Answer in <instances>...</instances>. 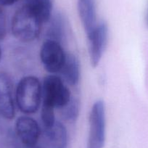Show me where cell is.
<instances>
[{
	"instance_id": "cell-1",
	"label": "cell",
	"mask_w": 148,
	"mask_h": 148,
	"mask_svg": "<svg viewBox=\"0 0 148 148\" xmlns=\"http://www.w3.org/2000/svg\"><path fill=\"white\" fill-rule=\"evenodd\" d=\"M42 100V84L34 76L21 79L15 91V101L18 109L25 115L35 113Z\"/></svg>"
},
{
	"instance_id": "cell-2",
	"label": "cell",
	"mask_w": 148,
	"mask_h": 148,
	"mask_svg": "<svg viewBox=\"0 0 148 148\" xmlns=\"http://www.w3.org/2000/svg\"><path fill=\"white\" fill-rule=\"evenodd\" d=\"M42 23L39 17L26 5H23L14 14L11 30L17 39L23 42H30L39 37Z\"/></svg>"
},
{
	"instance_id": "cell-3",
	"label": "cell",
	"mask_w": 148,
	"mask_h": 148,
	"mask_svg": "<svg viewBox=\"0 0 148 148\" xmlns=\"http://www.w3.org/2000/svg\"><path fill=\"white\" fill-rule=\"evenodd\" d=\"M70 89L60 77L49 74L44 79L42 84V99L43 105L55 108H62L71 100Z\"/></svg>"
},
{
	"instance_id": "cell-4",
	"label": "cell",
	"mask_w": 148,
	"mask_h": 148,
	"mask_svg": "<svg viewBox=\"0 0 148 148\" xmlns=\"http://www.w3.org/2000/svg\"><path fill=\"white\" fill-rule=\"evenodd\" d=\"M89 123L86 148H103L106 139V111L105 103L101 99L96 101L92 105Z\"/></svg>"
},
{
	"instance_id": "cell-5",
	"label": "cell",
	"mask_w": 148,
	"mask_h": 148,
	"mask_svg": "<svg viewBox=\"0 0 148 148\" xmlns=\"http://www.w3.org/2000/svg\"><path fill=\"white\" fill-rule=\"evenodd\" d=\"M62 44L47 39L40 49V59L45 69L50 74L60 72L66 59Z\"/></svg>"
},
{
	"instance_id": "cell-6",
	"label": "cell",
	"mask_w": 148,
	"mask_h": 148,
	"mask_svg": "<svg viewBox=\"0 0 148 148\" xmlns=\"http://www.w3.org/2000/svg\"><path fill=\"white\" fill-rule=\"evenodd\" d=\"M91 65L98 66L106 49L108 40V26L104 21L98 23L96 28L87 36Z\"/></svg>"
},
{
	"instance_id": "cell-7",
	"label": "cell",
	"mask_w": 148,
	"mask_h": 148,
	"mask_svg": "<svg viewBox=\"0 0 148 148\" xmlns=\"http://www.w3.org/2000/svg\"><path fill=\"white\" fill-rule=\"evenodd\" d=\"M15 132L25 147L37 145L41 135V129L38 122L29 116H22L15 122Z\"/></svg>"
},
{
	"instance_id": "cell-8",
	"label": "cell",
	"mask_w": 148,
	"mask_h": 148,
	"mask_svg": "<svg viewBox=\"0 0 148 148\" xmlns=\"http://www.w3.org/2000/svg\"><path fill=\"white\" fill-rule=\"evenodd\" d=\"M15 115L12 79L6 73L0 71V117L11 120L15 117Z\"/></svg>"
},
{
	"instance_id": "cell-9",
	"label": "cell",
	"mask_w": 148,
	"mask_h": 148,
	"mask_svg": "<svg viewBox=\"0 0 148 148\" xmlns=\"http://www.w3.org/2000/svg\"><path fill=\"white\" fill-rule=\"evenodd\" d=\"M78 12L86 36L97 25L96 0H77Z\"/></svg>"
},
{
	"instance_id": "cell-10",
	"label": "cell",
	"mask_w": 148,
	"mask_h": 148,
	"mask_svg": "<svg viewBox=\"0 0 148 148\" xmlns=\"http://www.w3.org/2000/svg\"><path fill=\"white\" fill-rule=\"evenodd\" d=\"M44 130L47 142L51 148H68V132L61 122L56 121L52 127Z\"/></svg>"
},
{
	"instance_id": "cell-11",
	"label": "cell",
	"mask_w": 148,
	"mask_h": 148,
	"mask_svg": "<svg viewBox=\"0 0 148 148\" xmlns=\"http://www.w3.org/2000/svg\"><path fill=\"white\" fill-rule=\"evenodd\" d=\"M49 22V24L47 31V39L56 41L62 44L66 37V18L62 13L58 12L52 15Z\"/></svg>"
},
{
	"instance_id": "cell-12",
	"label": "cell",
	"mask_w": 148,
	"mask_h": 148,
	"mask_svg": "<svg viewBox=\"0 0 148 148\" xmlns=\"http://www.w3.org/2000/svg\"><path fill=\"white\" fill-rule=\"evenodd\" d=\"M60 73L68 84L76 86L81 77L80 63L78 58L72 54L67 55L65 62Z\"/></svg>"
},
{
	"instance_id": "cell-13",
	"label": "cell",
	"mask_w": 148,
	"mask_h": 148,
	"mask_svg": "<svg viewBox=\"0 0 148 148\" xmlns=\"http://www.w3.org/2000/svg\"><path fill=\"white\" fill-rule=\"evenodd\" d=\"M42 23L49 22L52 17V3L51 0H25V4Z\"/></svg>"
},
{
	"instance_id": "cell-14",
	"label": "cell",
	"mask_w": 148,
	"mask_h": 148,
	"mask_svg": "<svg viewBox=\"0 0 148 148\" xmlns=\"http://www.w3.org/2000/svg\"><path fill=\"white\" fill-rule=\"evenodd\" d=\"M62 109L64 119L69 122H74L77 120L79 115V102L76 98L71 97L70 102Z\"/></svg>"
},
{
	"instance_id": "cell-15",
	"label": "cell",
	"mask_w": 148,
	"mask_h": 148,
	"mask_svg": "<svg viewBox=\"0 0 148 148\" xmlns=\"http://www.w3.org/2000/svg\"><path fill=\"white\" fill-rule=\"evenodd\" d=\"M41 118H42L44 129L52 127L56 122L55 116V108L42 104V110H41Z\"/></svg>"
},
{
	"instance_id": "cell-16",
	"label": "cell",
	"mask_w": 148,
	"mask_h": 148,
	"mask_svg": "<svg viewBox=\"0 0 148 148\" xmlns=\"http://www.w3.org/2000/svg\"><path fill=\"white\" fill-rule=\"evenodd\" d=\"M7 34L6 16L3 10L0 8V40H2Z\"/></svg>"
},
{
	"instance_id": "cell-17",
	"label": "cell",
	"mask_w": 148,
	"mask_h": 148,
	"mask_svg": "<svg viewBox=\"0 0 148 148\" xmlns=\"http://www.w3.org/2000/svg\"><path fill=\"white\" fill-rule=\"evenodd\" d=\"M19 0H0V5L2 6H10L18 2Z\"/></svg>"
},
{
	"instance_id": "cell-18",
	"label": "cell",
	"mask_w": 148,
	"mask_h": 148,
	"mask_svg": "<svg viewBox=\"0 0 148 148\" xmlns=\"http://www.w3.org/2000/svg\"><path fill=\"white\" fill-rule=\"evenodd\" d=\"M25 148H42V147L39 146H37L36 145H35V146H33V147H25Z\"/></svg>"
},
{
	"instance_id": "cell-19",
	"label": "cell",
	"mask_w": 148,
	"mask_h": 148,
	"mask_svg": "<svg viewBox=\"0 0 148 148\" xmlns=\"http://www.w3.org/2000/svg\"><path fill=\"white\" fill-rule=\"evenodd\" d=\"M1 58H2V49H1V47H0V60H1Z\"/></svg>"
}]
</instances>
